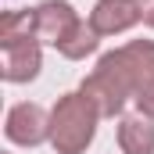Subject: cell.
<instances>
[{
    "label": "cell",
    "mask_w": 154,
    "mask_h": 154,
    "mask_svg": "<svg viewBox=\"0 0 154 154\" xmlns=\"http://www.w3.org/2000/svg\"><path fill=\"white\" fill-rule=\"evenodd\" d=\"M4 136L14 147H39L50 143V111L36 100H22L14 108H7L4 118Z\"/></svg>",
    "instance_id": "3957f363"
},
{
    "label": "cell",
    "mask_w": 154,
    "mask_h": 154,
    "mask_svg": "<svg viewBox=\"0 0 154 154\" xmlns=\"http://www.w3.org/2000/svg\"><path fill=\"white\" fill-rule=\"evenodd\" d=\"M100 39H104V36H97V29H93L90 22H79L75 29H72L68 36H65L61 43H57V47H54V50H57L61 57H68V61H82V57L97 54Z\"/></svg>",
    "instance_id": "ba28073f"
},
{
    "label": "cell",
    "mask_w": 154,
    "mask_h": 154,
    "mask_svg": "<svg viewBox=\"0 0 154 154\" xmlns=\"http://www.w3.org/2000/svg\"><path fill=\"white\" fill-rule=\"evenodd\" d=\"M79 90L97 104L100 118H115V115H122L125 104L136 97V79H133V72H129L122 50L115 47V50H108V54L97 57L93 72L82 79Z\"/></svg>",
    "instance_id": "7a4b0ae2"
},
{
    "label": "cell",
    "mask_w": 154,
    "mask_h": 154,
    "mask_svg": "<svg viewBox=\"0 0 154 154\" xmlns=\"http://www.w3.org/2000/svg\"><path fill=\"white\" fill-rule=\"evenodd\" d=\"M143 25H147V29H154V0L143 7Z\"/></svg>",
    "instance_id": "8fae6325"
},
{
    "label": "cell",
    "mask_w": 154,
    "mask_h": 154,
    "mask_svg": "<svg viewBox=\"0 0 154 154\" xmlns=\"http://www.w3.org/2000/svg\"><path fill=\"white\" fill-rule=\"evenodd\" d=\"M97 122L100 111L82 90L61 93L50 108V147L57 154H82L97 136Z\"/></svg>",
    "instance_id": "6da1fadb"
},
{
    "label": "cell",
    "mask_w": 154,
    "mask_h": 154,
    "mask_svg": "<svg viewBox=\"0 0 154 154\" xmlns=\"http://www.w3.org/2000/svg\"><path fill=\"white\" fill-rule=\"evenodd\" d=\"M118 147L122 154H154V118L143 111L118 118Z\"/></svg>",
    "instance_id": "52a82bcc"
},
{
    "label": "cell",
    "mask_w": 154,
    "mask_h": 154,
    "mask_svg": "<svg viewBox=\"0 0 154 154\" xmlns=\"http://www.w3.org/2000/svg\"><path fill=\"white\" fill-rule=\"evenodd\" d=\"M133 4H140V7H147V4H151V0H133Z\"/></svg>",
    "instance_id": "7c38bea8"
},
{
    "label": "cell",
    "mask_w": 154,
    "mask_h": 154,
    "mask_svg": "<svg viewBox=\"0 0 154 154\" xmlns=\"http://www.w3.org/2000/svg\"><path fill=\"white\" fill-rule=\"evenodd\" d=\"M25 36H32V7L4 11V18H0V47L14 43V39H25Z\"/></svg>",
    "instance_id": "9c48e42d"
},
{
    "label": "cell",
    "mask_w": 154,
    "mask_h": 154,
    "mask_svg": "<svg viewBox=\"0 0 154 154\" xmlns=\"http://www.w3.org/2000/svg\"><path fill=\"white\" fill-rule=\"evenodd\" d=\"M133 104H136V111H143V115H151V118H154V79L140 86V93L133 97Z\"/></svg>",
    "instance_id": "30bf717a"
},
{
    "label": "cell",
    "mask_w": 154,
    "mask_h": 154,
    "mask_svg": "<svg viewBox=\"0 0 154 154\" xmlns=\"http://www.w3.org/2000/svg\"><path fill=\"white\" fill-rule=\"evenodd\" d=\"M4 154H11V151H4Z\"/></svg>",
    "instance_id": "4fadbf2b"
},
{
    "label": "cell",
    "mask_w": 154,
    "mask_h": 154,
    "mask_svg": "<svg viewBox=\"0 0 154 154\" xmlns=\"http://www.w3.org/2000/svg\"><path fill=\"white\" fill-rule=\"evenodd\" d=\"M79 22L82 18L68 0H43V4L32 7V36L47 47H57Z\"/></svg>",
    "instance_id": "277c9868"
},
{
    "label": "cell",
    "mask_w": 154,
    "mask_h": 154,
    "mask_svg": "<svg viewBox=\"0 0 154 154\" xmlns=\"http://www.w3.org/2000/svg\"><path fill=\"white\" fill-rule=\"evenodd\" d=\"M4 65H0V75L4 82H32L43 68V43L36 36L14 39V43H4Z\"/></svg>",
    "instance_id": "5b68a950"
},
{
    "label": "cell",
    "mask_w": 154,
    "mask_h": 154,
    "mask_svg": "<svg viewBox=\"0 0 154 154\" xmlns=\"http://www.w3.org/2000/svg\"><path fill=\"white\" fill-rule=\"evenodd\" d=\"M86 22L97 29V36H118L143 22V7L133 0H97Z\"/></svg>",
    "instance_id": "8992f818"
}]
</instances>
